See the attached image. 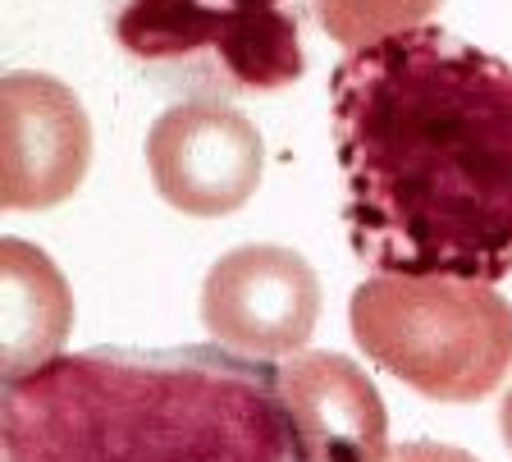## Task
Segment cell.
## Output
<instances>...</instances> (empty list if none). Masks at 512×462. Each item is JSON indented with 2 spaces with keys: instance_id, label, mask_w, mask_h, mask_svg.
Here are the masks:
<instances>
[{
  "instance_id": "6da1fadb",
  "label": "cell",
  "mask_w": 512,
  "mask_h": 462,
  "mask_svg": "<svg viewBox=\"0 0 512 462\" xmlns=\"http://www.w3.org/2000/svg\"><path fill=\"white\" fill-rule=\"evenodd\" d=\"M343 225L384 275H512V65L421 23L330 74Z\"/></svg>"
},
{
  "instance_id": "7a4b0ae2",
  "label": "cell",
  "mask_w": 512,
  "mask_h": 462,
  "mask_svg": "<svg viewBox=\"0 0 512 462\" xmlns=\"http://www.w3.org/2000/svg\"><path fill=\"white\" fill-rule=\"evenodd\" d=\"M0 462H311L279 366L234 348H87L5 380Z\"/></svg>"
},
{
  "instance_id": "3957f363",
  "label": "cell",
  "mask_w": 512,
  "mask_h": 462,
  "mask_svg": "<svg viewBox=\"0 0 512 462\" xmlns=\"http://www.w3.org/2000/svg\"><path fill=\"white\" fill-rule=\"evenodd\" d=\"M106 33L156 92L234 101L307 74L311 0H101Z\"/></svg>"
},
{
  "instance_id": "277c9868",
  "label": "cell",
  "mask_w": 512,
  "mask_h": 462,
  "mask_svg": "<svg viewBox=\"0 0 512 462\" xmlns=\"http://www.w3.org/2000/svg\"><path fill=\"white\" fill-rule=\"evenodd\" d=\"M348 321L380 371L439 403H476L512 371V307L490 284L375 275L357 284Z\"/></svg>"
},
{
  "instance_id": "5b68a950",
  "label": "cell",
  "mask_w": 512,
  "mask_h": 462,
  "mask_svg": "<svg viewBox=\"0 0 512 462\" xmlns=\"http://www.w3.org/2000/svg\"><path fill=\"white\" fill-rule=\"evenodd\" d=\"M147 170L174 211L211 220L252 202L266 170V142L229 101H179L151 124Z\"/></svg>"
},
{
  "instance_id": "8992f818",
  "label": "cell",
  "mask_w": 512,
  "mask_h": 462,
  "mask_svg": "<svg viewBox=\"0 0 512 462\" xmlns=\"http://www.w3.org/2000/svg\"><path fill=\"white\" fill-rule=\"evenodd\" d=\"M320 321L311 261L279 243L224 252L202 284V325L243 357H293Z\"/></svg>"
},
{
  "instance_id": "52a82bcc",
  "label": "cell",
  "mask_w": 512,
  "mask_h": 462,
  "mask_svg": "<svg viewBox=\"0 0 512 462\" xmlns=\"http://www.w3.org/2000/svg\"><path fill=\"white\" fill-rule=\"evenodd\" d=\"M92 161V124L74 87L51 74L14 69L0 78V206L51 211Z\"/></svg>"
},
{
  "instance_id": "ba28073f",
  "label": "cell",
  "mask_w": 512,
  "mask_h": 462,
  "mask_svg": "<svg viewBox=\"0 0 512 462\" xmlns=\"http://www.w3.org/2000/svg\"><path fill=\"white\" fill-rule=\"evenodd\" d=\"M279 385L311 462H389V412L352 357L293 353Z\"/></svg>"
},
{
  "instance_id": "9c48e42d",
  "label": "cell",
  "mask_w": 512,
  "mask_h": 462,
  "mask_svg": "<svg viewBox=\"0 0 512 462\" xmlns=\"http://www.w3.org/2000/svg\"><path fill=\"white\" fill-rule=\"evenodd\" d=\"M74 325V293L46 252L0 238V376L23 380L55 362Z\"/></svg>"
},
{
  "instance_id": "30bf717a",
  "label": "cell",
  "mask_w": 512,
  "mask_h": 462,
  "mask_svg": "<svg viewBox=\"0 0 512 462\" xmlns=\"http://www.w3.org/2000/svg\"><path fill=\"white\" fill-rule=\"evenodd\" d=\"M444 0H311L320 33L339 46H371L407 28H421Z\"/></svg>"
},
{
  "instance_id": "8fae6325",
  "label": "cell",
  "mask_w": 512,
  "mask_h": 462,
  "mask_svg": "<svg viewBox=\"0 0 512 462\" xmlns=\"http://www.w3.org/2000/svg\"><path fill=\"white\" fill-rule=\"evenodd\" d=\"M389 462H476L467 449H453V444H435V440H412L389 449Z\"/></svg>"
},
{
  "instance_id": "7c38bea8",
  "label": "cell",
  "mask_w": 512,
  "mask_h": 462,
  "mask_svg": "<svg viewBox=\"0 0 512 462\" xmlns=\"http://www.w3.org/2000/svg\"><path fill=\"white\" fill-rule=\"evenodd\" d=\"M499 435H503V444L512 449V394L503 398V412H499Z\"/></svg>"
}]
</instances>
